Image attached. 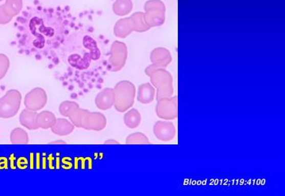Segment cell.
<instances>
[{"label": "cell", "mask_w": 285, "mask_h": 196, "mask_svg": "<svg viewBox=\"0 0 285 196\" xmlns=\"http://www.w3.org/2000/svg\"><path fill=\"white\" fill-rule=\"evenodd\" d=\"M75 127L86 130L101 131L106 127V119L100 112H89L80 106L73 110L68 117Z\"/></svg>", "instance_id": "cell-1"}, {"label": "cell", "mask_w": 285, "mask_h": 196, "mask_svg": "<svg viewBox=\"0 0 285 196\" xmlns=\"http://www.w3.org/2000/svg\"><path fill=\"white\" fill-rule=\"evenodd\" d=\"M145 74L150 77L151 84L157 89V100L172 97L173 95L172 77L165 69L156 67L152 64L145 69Z\"/></svg>", "instance_id": "cell-2"}, {"label": "cell", "mask_w": 285, "mask_h": 196, "mask_svg": "<svg viewBox=\"0 0 285 196\" xmlns=\"http://www.w3.org/2000/svg\"><path fill=\"white\" fill-rule=\"evenodd\" d=\"M115 110L120 113L127 112L135 104L136 89L131 82L122 80L119 82L114 89Z\"/></svg>", "instance_id": "cell-3"}, {"label": "cell", "mask_w": 285, "mask_h": 196, "mask_svg": "<svg viewBox=\"0 0 285 196\" xmlns=\"http://www.w3.org/2000/svg\"><path fill=\"white\" fill-rule=\"evenodd\" d=\"M21 102V95L18 91L10 90L0 99V118L11 119L18 114Z\"/></svg>", "instance_id": "cell-4"}, {"label": "cell", "mask_w": 285, "mask_h": 196, "mask_svg": "<svg viewBox=\"0 0 285 196\" xmlns=\"http://www.w3.org/2000/svg\"><path fill=\"white\" fill-rule=\"evenodd\" d=\"M144 18L150 27H160L165 23V7L161 0H149L145 4Z\"/></svg>", "instance_id": "cell-5"}, {"label": "cell", "mask_w": 285, "mask_h": 196, "mask_svg": "<svg viewBox=\"0 0 285 196\" xmlns=\"http://www.w3.org/2000/svg\"><path fill=\"white\" fill-rule=\"evenodd\" d=\"M127 55V47L125 43L119 41L113 42L108 60L109 70L112 72L121 70L126 64Z\"/></svg>", "instance_id": "cell-6"}, {"label": "cell", "mask_w": 285, "mask_h": 196, "mask_svg": "<svg viewBox=\"0 0 285 196\" xmlns=\"http://www.w3.org/2000/svg\"><path fill=\"white\" fill-rule=\"evenodd\" d=\"M156 114L160 119L164 120H173L178 116V98H163L158 100Z\"/></svg>", "instance_id": "cell-7"}, {"label": "cell", "mask_w": 285, "mask_h": 196, "mask_svg": "<svg viewBox=\"0 0 285 196\" xmlns=\"http://www.w3.org/2000/svg\"><path fill=\"white\" fill-rule=\"evenodd\" d=\"M47 103V94L44 89L36 88L27 94L24 100L26 108L33 112H38Z\"/></svg>", "instance_id": "cell-8"}, {"label": "cell", "mask_w": 285, "mask_h": 196, "mask_svg": "<svg viewBox=\"0 0 285 196\" xmlns=\"http://www.w3.org/2000/svg\"><path fill=\"white\" fill-rule=\"evenodd\" d=\"M21 8V0H7L4 5L0 6V24L5 25L10 23L13 17L19 14Z\"/></svg>", "instance_id": "cell-9"}, {"label": "cell", "mask_w": 285, "mask_h": 196, "mask_svg": "<svg viewBox=\"0 0 285 196\" xmlns=\"http://www.w3.org/2000/svg\"><path fill=\"white\" fill-rule=\"evenodd\" d=\"M154 135L161 142H169L177 134L175 125L169 121H158L154 126Z\"/></svg>", "instance_id": "cell-10"}, {"label": "cell", "mask_w": 285, "mask_h": 196, "mask_svg": "<svg viewBox=\"0 0 285 196\" xmlns=\"http://www.w3.org/2000/svg\"><path fill=\"white\" fill-rule=\"evenodd\" d=\"M95 103L99 110H110L115 103L114 89H105L99 92L95 99Z\"/></svg>", "instance_id": "cell-11"}, {"label": "cell", "mask_w": 285, "mask_h": 196, "mask_svg": "<svg viewBox=\"0 0 285 196\" xmlns=\"http://www.w3.org/2000/svg\"><path fill=\"white\" fill-rule=\"evenodd\" d=\"M150 60L156 67L165 69L172 61V56L167 49L157 48L151 53Z\"/></svg>", "instance_id": "cell-12"}, {"label": "cell", "mask_w": 285, "mask_h": 196, "mask_svg": "<svg viewBox=\"0 0 285 196\" xmlns=\"http://www.w3.org/2000/svg\"><path fill=\"white\" fill-rule=\"evenodd\" d=\"M133 31H135V23L131 16L119 20L114 27V34L120 38H126Z\"/></svg>", "instance_id": "cell-13"}, {"label": "cell", "mask_w": 285, "mask_h": 196, "mask_svg": "<svg viewBox=\"0 0 285 196\" xmlns=\"http://www.w3.org/2000/svg\"><path fill=\"white\" fill-rule=\"evenodd\" d=\"M156 96V89L150 83H143L138 87L137 99L143 104H149Z\"/></svg>", "instance_id": "cell-14"}, {"label": "cell", "mask_w": 285, "mask_h": 196, "mask_svg": "<svg viewBox=\"0 0 285 196\" xmlns=\"http://www.w3.org/2000/svg\"><path fill=\"white\" fill-rule=\"evenodd\" d=\"M75 129V125L66 119H57L55 124L51 128L52 132L54 135L58 136H67L73 132Z\"/></svg>", "instance_id": "cell-15"}, {"label": "cell", "mask_w": 285, "mask_h": 196, "mask_svg": "<svg viewBox=\"0 0 285 196\" xmlns=\"http://www.w3.org/2000/svg\"><path fill=\"white\" fill-rule=\"evenodd\" d=\"M37 112H33L30 110H23L20 114V123L23 126L30 129V130H35L38 129L37 125Z\"/></svg>", "instance_id": "cell-16"}, {"label": "cell", "mask_w": 285, "mask_h": 196, "mask_svg": "<svg viewBox=\"0 0 285 196\" xmlns=\"http://www.w3.org/2000/svg\"><path fill=\"white\" fill-rule=\"evenodd\" d=\"M57 121V117L53 112L49 111H44L37 115V125L38 129H51Z\"/></svg>", "instance_id": "cell-17"}, {"label": "cell", "mask_w": 285, "mask_h": 196, "mask_svg": "<svg viewBox=\"0 0 285 196\" xmlns=\"http://www.w3.org/2000/svg\"><path fill=\"white\" fill-rule=\"evenodd\" d=\"M124 123L129 129H135L140 125L142 116L138 110L130 109L124 115Z\"/></svg>", "instance_id": "cell-18"}, {"label": "cell", "mask_w": 285, "mask_h": 196, "mask_svg": "<svg viewBox=\"0 0 285 196\" xmlns=\"http://www.w3.org/2000/svg\"><path fill=\"white\" fill-rule=\"evenodd\" d=\"M133 3L131 0H116L113 4V11L116 15L124 16L131 12Z\"/></svg>", "instance_id": "cell-19"}, {"label": "cell", "mask_w": 285, "mask_h": 196, "mask_svg": "<svg viewBox=\"0 0 285 196\" xmlns=\"http://www.w3.org/2000/svg\"><path fill=\"white\" fill-rule=\"evenodd\" d=\"M11 142L14 145H27L29 142L28 134L23 128H15L11 131Z\"/></svg>", "instance_id": "cell-20"}, {"label": "cell", "mask_w": 285, "mask_h": 196, "mask_svg": "<svg viewBox=\"0 0 285 196\" xmlns=\"http://www.w3.org/2000/svg\"><path fill=\"white\" fill-rule=\"evenodd\" d=\"M135 23V31L138 33H143L150 30V27L145 23L144 18V13L136 12L132 15Z\"/></svg>", "instance_id": "cell-21"}, {"label": "cell", "mask_w": 285, "mask_h": 196, "mask_svg": "<svg viewBox=\"0 0 285 196\" xmlns=\"http://www.w3.org/2000/svg\"><path fill=\"white\" fill-rule=\"evenodd\" d=\"M149 138L142 133H134L126 139L127 145H149Z\"/></svg>", "instance_id": "cell-22"}, {"label": "cell", "mask_w": 285, "mask_h": 196, "mask_svg": "<svg viewBox=\"0 0 285 196\" xmlns=\"http://www.w3.org/2000/svg\"><path fill=\"white\" fill-rule=\"evenodd\" d=\"M78 106H80L76 102L64 101L63 103H60V106H59V112H60V115L68 118L73 110L76 109Z\"/></svg>", "instance_id": "cell-23"}, {"label": "cell", "mask_w": 285, "mask_h": 196, "mask_svg": "<svg viewBox=\"0 0 285 196\" xmlns=\"http://www.w3.org/2000/svg\"><path fill=\"white\" fill-rule=\"evenodd\" d=\"M10 67V60L7 56L4 54H0V80L7 74Z\"/></svg>", "instance_id": "cell-24"}, {"label": "cell", "mask_w": 285, "mask_h": 196, "mask_svg": "<svg viewBox=\"0 0 285 196\" xmlns=\"http://www.w3.org/2000/svg\"><path fill=\"white\" fill-rule=\"evenodd\" d=\"M105 144H106V145H119V143L117 141H115V140L109 139L105 142Z\"/></svg>", "instance_id": "cell-25"}, {"label": "cell", "mask_w": 285, "mask_h": 196, "mask_svg": "<svg viewBox=\"0 0 285 196\" xmlns=\"http://www.w3.org/2000/svg\"><path fill=\"white\" fill-rule=\"evenodd\" d=\"M50 144H51V145H57V144H62V145H64V144H66V142H64V141H57V142H50Z\"/></svg>", "instance_id": "cell-26"}]
</instances>
